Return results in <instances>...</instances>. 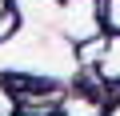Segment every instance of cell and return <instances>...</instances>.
Wrapping results in <instances>:
<instances>
[{
  "instance_id": "cell-5",
  "label": "cell",
  "mask_w": 120,
  "mask_h": 116,
  "mask_svg": "<svg viewBox=\"0 0 120 116\" xmlns=\"http://www.w3.org/2000/svg\"><path fill=\"white\" fill-rule=\"evenodd\" d=\"M100 16H104V28L108 32H120V0H104Z\"/></svg>"
},
{
  "instance_id": "cell-1",
  "label": "cell",
  "mask_w": 120,
  "mask_h": 116,
  "mask_svg": "<svg viewBox=\"0 0 120 116\" xmlns=\"http://www.w3.org/2000/svg\"><path fill=\"white\" fill-rule=\"evenodd\" d=\"M100 8H104V0H64V4H60V28H64V40L84 44V40L100 36V28H104Z\"/></svg>"
},
{
  "instance_id": "cell-4",
  "label": "cell",
  "mask_w": 120,
  "mask_h": 116,
  "mask_svg": "<svg viewBox=\"0 0 120 116\" xmlns=\"http://www.w3.org/2000/svg\"><path fill=\"white\" fill-rule=\"evenodd\" d=\"M12 32H20V16H16V8L8 4L4 12H0V40H8Z\"/></svg>"
},
{
  "instance_id": "cell-3",
  "label": "cell",
  "mask_w": 120,
  "mask_h": 116,
  "mask_svg": "<svg viewBox=\"0 0 120 116\" xmlns=\"http://www.w3.org/2000/svg\"><path fill=\"white\" fill-rule=\"evenodd\" d=\"M56 116H104V104L100 96H88V92H64Z\"/></svg>"
},
{
  "instance_id": "cell-6",
  "label": "cell",
  "mask_w": 120,
  "mask_h": 116,
  "mask_svg": "<svg viewBox=\"0 0 120 116\" xmlns=\"http://www.w3.org/2000/svg\"><path fill=\"white\" fill-rule=\"evenodd\" d=\"M4 8H8V0H0V12H4Z\"/></svg>"
},
{
  "instance_id": "cell-2",
  "label": "cell",
  "mask_w": 120,
  "mask_h": 116,
  "mask_svg": "<svg viewBox=\"0 0 120 116\" xmlns=\"http://www.w3.org/2000/svg\"><path fill=\"white\" fill-rule=\"evenodd\" d=\"M96 76L104 84H120V32H108L104 52H100V60H96Z\"/></svg>"
}]
</instances>
